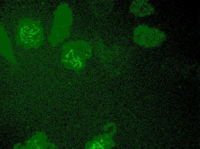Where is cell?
Listing matches in <instances>:
<instances>
[{"label": "cell", "instance_id": "cell-3", "mask_svg": "<svg viewBox=\"0 0 200 149\" xmlns=\"http://www.w3.org/2000/svg\"><path fill=\"white\" fill-rule=\"evenodd\" d=\"M130 11L134 15L143 17L149 15L154 12L153 6L147 1L134 0L132 1L129 7Z\"/></svg>", "mask_w": 200, "mask_h": 149}, {"label": "cell", "instance_id": "cell-1", "mask_svg": "<svg viewBox=\"0 0 200 149\" xmlns=\"http://www.w3.org/2000/svg\"><path fill=\"white\" fill-rule=\"evenodd\" d=\"M63 61L68 68L81 70L84 67L85 61L91 56L92 49L86 42L77 41L65 44L64 48Z\"/></svg>", "mask_w": 200, "mask_h": 149}, {"label": "cell", "instance_id": "cell-2", "mask_svg": "<svg viewBox=\"0 0 200 149\" xmlns=\"http://www.w3.org/2000/svg\"><path fill=\"white\" fill-rule=\"evenodd\" d=\"M166 38L165 34L161 30L144 24L139 25L133 31V39L134 42L145 48L157 46L164 42Z\"/></svg>", "mask_w": 200, "mask_h": 149}]
</instances>
